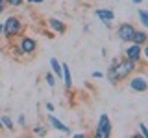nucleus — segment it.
I'll return each instance as SVG.
<instances>
[{"label": "nucleus", "mask_w": 148, "mask_h": 138, "mask_svg": "<svg viewBox=\"0 0 148 138\" xmlns=\"http://www.w3.org/2000/svg\"><path fill=\"white\" fill-rule=\"evenodd\" d=\"M124 57H126L128 61L135 63L137 66L143 64V63H145V57H143V46H139L135 43H128L126 50H124Z\"/></svg>", "instance_id": "obj_6"}, {"label": "nucleus", "mask_w": 148, "mask_h": 138, "mask_svg": "<svg viewBox=\"0 0 148 138\" xmlns=\"http://www.w3.org/2000/svg\"><path fill=\"white\" fill-rule=\"evenodd\" d=\"M32 133H34L35 136H46L48 135V127L43 125V123H37V125L32 127Z\"/></svg>", "instance_id": "obj_15"}, {"label": "nucleus", "mask_w": 148, "mask_h": 138, "mask_svg": "<svg viewBox=\"0 0 148 138\" xmlns=\"http://www.w3.org/2000/svg\"><path fill=\"white\" fill-rule=\"evenodd\" d=\"M95 15L100 18V20H115V13L108 7H98L95 9Z\"/></svg>", "instance_id": "obj_12"}, {"label": "nucleus", "mask_w": 148, "mask_h": 138, "mask_svg": "<svg viewBox=\"0 0 148 138\" xmlns=\"http://www.w3.org/2000/svg\"><path fill=\"white\" fill-rule=\"evenodd\" d=\"M128 87L132 92H137V94H145L148 90V77H146V72H133L132 76L128 77Z\"/></svg>", "instance_id": "obj_3"}, {"label": "nucleus", "mask_w": 148, "mask_h": 138, "mask_svg": "<svg viewBox=\"0 0 148 138\" xmlns=\"http://www.w3.org/2000/svg\"><path fill=\"white\" fill-rule=\"evenodd\" d=\"M137 15H139V20H141V26L143 28H148V11L143 7L137 9Z\"/></svg>", "instance_id": "obj_16"}, {"label": "nucleus", "mask_w": 148, "mask_h": 138, "mask_svg": "<svg viewBox=\"0 0 148 138\" xmlns=\"http://www.w3.org/2000/svg\"><path fill=\"white\" fill-rule=\"evenodd\" d=\"M2 129H4V125H2V120H0V131H2Z\"/></svg>", "instance_id": "obj_30"}, {"label": "nucleus", "mask_w": 148, "mask_h": 138, "mask_svg": "<svg viewBox=\"0 0 148 138\" xmlns=\"http://www.w3.org/2000/svg\"><path fill=\"white\" fill-rule=\"evenodd\" d=\"M87 135H83V133H78V135H74V138H85Z\"/></svg>", "instance_id": "obj_26"}, {"label": "nucleus", "mask_w": 148, "mask_h": 138, "mask_svg": "<svg viewBox=\"0 0 148 138\" xmlns=\"http://www.w3.org/2000/svg\"><path fill=\"white\" fill-rule=\"evenodd\" d=\"M0 120H2L4 129H8L9 133H15V122L11 120V116H8V114H2V116H0Z\"/></svg>", "instance_id": "obj_14"}, {"label": "nucleus", "mask_w": 148, "mask_h": 138, "mask_svg": "<svg viewBox=\"0 0 148 138\" xmlns=\"http://www.w3.org/2000/svg\"><path fill=\"white\" fill-rule=\"evenodd\" d=\"M22 4H24V0H6L8 7H21Z\"/></svg>", "instance_id": "obj_19"}, {"label": "nucleus", "mask_w": 148, "mask_h": 138, "mask_svg": "<svg viewBox=\"0 0 148 138\" xmlns=\"http://www.w3.org/2000/svg\"><path fill=\"white\" fill-rule=\"evenodd\" d=\"M50 72L56 76V79H61L63 77V70H61V63L58 61L56 57H52L50 59Z\"/></svg>", "instance_id": "obj_13"}, {"label": "nucleus", "mask_w": 148, "mask_h": 138, "mask_svg": "<svg viewBox=\"0 0 148 138\" xmlns=\"http://www.w3.org/2000/svg\"><path fill=\"white\" fill-rule=\"evenodd\" d=\"M137 127H139V133H141V135H143V138H148V127L145 125V123L141 122V123H139Z\"/></svg>", "instance_id": "obj_20"}, {"label": "nucleus", "mask_w": 148, "mask_h": 138, "mask_svg": "<svg viewBox=\"0 0 148 138\" xmlns=\"http://www.w3.org/2000/svg\"><path fill=\"white\" fill-rule=\"evenodd\" d=\"M46 26L52 30V33H58V35H63L65 31H67V22L61 20V18H58V17H50L48 20H46Z\"/></svg>", "instance_id": "obj_8"}, {"label": "nucleus", "mask_w": 148, "mask_h": 138, "mask_svg": "<svg viewBox=\"0 0 148 138\" xmlns=\"http://www.w3.org/2000/svg\"><path fill=\"white\" fill-rule=\"evenodd\" d=\"M48 125H52V127L56 129V131H61L63 135H67V136H71V135H72L71 127H69V125H65L61 120H59V118H56L54 114H48Z\"/></svg>", "instance_id": "obj_9"}, {"label": "nucleus", "mask_w": 148, "mask_h": 138, "mask_svg": "<svg viewBox=\"0 0 148 138\" xmlns=\"http://www.w3.org/2000/svg\"><path fill=\"white\" fill-rule=\"evenodd\" d=\"M111 64H113V85L126 81L137 70V64L128 61L126 57H113L111 59Z\"/></svg>", "instance_id": "obj_1"}, {"label": "nucleus", "mask_w": 148, "mask_h": 138, "mask_svg": "<svg viewBox=\"0 0 148 138\" xmlns=\"http://www.w3.org/2000/svg\"><path fill=\"white\" fill-rule=\"evenodd\" d=\"M132 43H135V44H139V46L148 44V33H146L145 28H143V30L135 28V33H133V37H132Z\"/></svg>", "instance_id": "obj_10"}, {"label": "nucleus", "mask_w": 148, "mask_h": 138, "mask_svg": "<svg viewBox=\"0 0 148 138\" xmlns=\"http://www.w3.org/2000/svg\"><path fill=\"white\" fill-rule=\"evenodd\" d=\"M26 30V24L18 15H9L6 20H4V39L8 43H13L15 39H18Z\"/></svg>", "instance_id": "obj_2"}, {"label": "nucleus", "mask_w": 148, "mask_h": 138, "mask_svg": "<svg viewBox=\"0 0 148 138\" xmlns=\"http://www.w3.org/2000/svg\"><path fill=\"white\" fill-rule=\"evenodd\" d=\"M17 123H18L21 127H26V125H28V122H26V116H24V114H21V116L17 118Z\"/></svg>", "instance_id": "obj_21"}, {"label": "nucleus", "mask_w": 148, "mask_h": 138, "mask_svg": "<svg viewBox=\"0 0 148 138\" xmlns=\"http://www.w3.org/2000/svg\"><path fill=\"white\" fill-rule=\"evenodd\" d=\"M115 33H117V39L120 43H132V37L135 33V26L132 24V22H122V24L117 26V30H115Z\"/></svg>", "instance_id": "obj_7"}, {"label": "nucleus", "mask_w": 148, "mask_h": 138, "mask_svg": "<svg viewBox=\"0 0 148 138\" xmlns=\"http://www.w3.org/2000/svg\"><path fill=\"white\" fill-rule=\"evenodd\" d=\"M45 109L48 110V112H54V110H56V107H54L52 101H46V103H45Z\"/></svg>", "instance_id": "obj_23"}, {"label": "nucleus", "mask_w": 148, "mask_h": 138, "mask_svg": "<svg viewBox=\"0 0 148 138\" xmlns=\"http://www.w3.org/2000/svg\"><path fill=\"white\" fill-rule=\"evenodd\" d=\"M6 7H8V6H6V0H0V15L6 11Z\"/></svg>", "instance_id": "obj_24"}, {"label": "nucleus", "mask_w": 148, "mask_h": 138, "mask_svg": "<svg viewBox=\"0 0 148 138\" xmlns=\"http://www.w3.org/2000/svg\"><path fill=\"white\" fill-rule=\"evenodd\" d=\"M132 2L135 4V6H141V4H143V0H132Z\"/></svg>", "instance_id": "obj_28"}, {"label": "nucleus", "mask_w": 148, "mask_h": 138, "mask_svg": "<svg viewBox=\"0 0 148 138\" xmlns=\"http://www.w3.org/2000/svg\"><path fill=\"white\" fill-rule=\"evenodd\" d=\"M61 70H63V83H65V89L71 90L72 89V74H71V68H69L67 63H61Z\"/></svg>", "instance_id": "obj_11"}, {"label": "nucleus", "mask_w": 148, "mask_h": 138, "mask_svg": "<svg viewBox=\"0 0 148 138\" xmlns=\"http://www.w3.org/2000/svg\"><path fill=\"white\" fill-rule=\"evenodd\" d=\"M26 2H28V4H34V0H26Z\"/></svg>", "instance_id": "obj_31"}, {"label": "nucleus", "mask_w": 148, "mask_h": 138, "mask_svg": "<svg viewBox=\"0 0 148 138\" xmlns=\"http://www.w3.org/2000/svg\"><path fill=\"white\" fill-rule=\"evenodd\" d=\"M111 133H113V125H111V120L108 114H100L98 116V122H96V127H95V136L96 138H109Z\"/></svg>", "instance_id": "obj_4"}, {"label": "nucleus", "mask_w": 148, "mask_h": 138, "mask_svg": "<svg viewBox=\"0 0 148 138\" xmlns=\"http://www.w3.org/2000/svg\"><path fill=\"white\" fill-rule=\"evenodd\" d=\"M0 35H4V20L0 22Z\"/></svg>", "instance_id": "obj_27"}, {"label": "nucleus", "mask_w": 148, "mask_h": 138, "mask_svg": "<svg viewBox=\"0 0 148 138\" xmlns=\"http://www.w3.org/2000/svg\"><path fill=\"white\" fill-rule=\"evenodd\" d=\"M91 77L92 79H102V77H104V72H100V70H95L91 74Z\"/></svg>", "instance_id": "obj_22"}, {"label": "nucleus", "mask_w": 148, "mask_h": 138, "mask_svg": "<svg viewBox=\"0 0 148 138\" xmlns=\"http://www.w3.org/2000/svg\"><path fill=\"white\" fill-rule=\"evenodd\" d=\"M11 55H13V57H17V59H22V57H24L22 52H21V48H18V44H13L11 46Z\"/></svg>", "instance_id": "obj_18"}, {"label": "nucleus", "mask_w": 148, "mask_h": 138, "mask_svg": "<svg viewBox=\"0 0 148 138\" xmlns=\"http://www.w3.org/2000/svg\"><path fill=\"white\" fill-rule=\"evenodd\" d=\"M34 2H35V4H43L45 0H34Z\"/></svg>", "instance_id": "obj_29"}, {"label": "nucleus", "mask_w": 148, "mask_h": 138, "mask_svg": "<svg viewBox=\"0 0 148 138\" xmlns=\"http://www.w3.org/2000/svg\"><path fill=\"white\" fill-rule=\"evenodd\" d=\"M17 44H18V48H21V52H22L24 57L34 55L37 50H39V43H37V39H34V37H30V35H24V33L18 37Z\"/></svg>", "instance_id": "obj_5"}, {"label": "nucleus", "mask_w": 148, "mask_h": 138, "mask_svg": "<svg viewBox=\"0 0 148 138\" xmlns=\"http://www.w3.org/2000/svg\"><path fill=\"white\" fill-rule=\"evenodd\" d=\"M102 24L108 28V30H111V28H113V20H102Z\"/></svg>", "instance_id": "obj_25"}, {"label": "nucleus", "mask_w": 148, "mask_h": 138, "mask_svg": "<svg viewBox=\"0 0 148 138\" xmlns=\"http://www.w3.org/2000/svg\"><path fill=\"white\" fill-rule=\"evenodd\" d=\"M45 81H46V85L50 87V89H56V83H58V79H56V76L52 72H45Z\"/></svg>", "instance_id": "obj_17"}]
</instances>
